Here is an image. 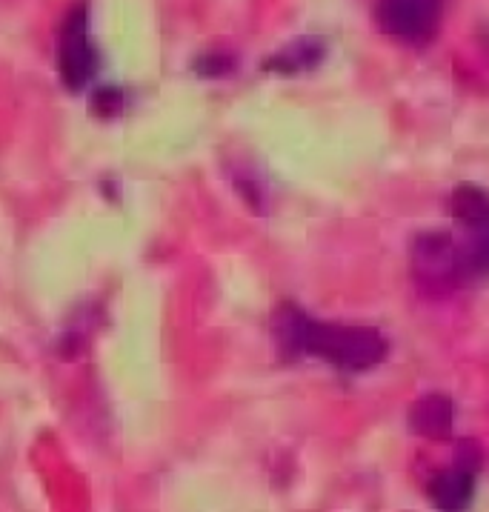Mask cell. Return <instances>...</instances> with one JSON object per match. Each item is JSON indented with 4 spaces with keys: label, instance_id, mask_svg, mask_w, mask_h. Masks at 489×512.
<instances>
[{
    "label": "cell",
    "instance_id": "obj_1",
    "mask_svg": "<svg viewBox=\"0 0 489 512\" xmlns=\"http://www.w3.org/2000/svg\"><path fill=\"white\" fill-rule=\"evenodd\" d=\"M275 335L286 352L315 355L344 372H364L387 358V338L372 327L324 324L298 307L286 304L275 315Z\"/></svg>",
    "mask_w": 489,
    "mask_h": 512
},
{
    "label": "cell",
    "instance_id": "obj_2",
    "mask_svg": "<svg viewBox=\"0 0 489 512\" xmlns=\"http://www.w3.org/2000/svg\"><path fill=\"white\" fill-rule=\"evenodd\" d=\"M449 206L467 232L464 244H458L467 278L489 275V192L475 184L455 186Z\"/></svg>",
    "mask_w": 489,
    "mask_h": 512
},
{
    "label": "cell",
    "instance_id": "obj_3",
    "mask_svg": "<svg viewBox=\"0 0 489 512\" xmlns=\"http://www.w3.org/2000/svg\"><path fill=\"white\" fill-rule=\"evenodd\" d=\"M412 269H415L418 284L435 295H447L449 289L467 281L458 241L447 232H424L415 238Z\"/></svg>",
    "mask_w": 489,
    "mask_h": 512
},
{
    "label": "cell",
    "instance_id": "obj_4",
    "mask_svg": "<svg viewBox=\"0 0 489 512\" xmlns=\"http://www.w3.org/2000/svg\"><path fill=\"white\" fill-rule=\"evenodd\" d=\"M444 0H378V26L389 38L407 43H427L438 21Z\"/></svg>",
    "mask_w": 489,
    "mask_h": 512
},
{
    "label": "cell",
    "instance_id": "obj_5",
    "mask_svg": "<svg viewBox=\"0 0 489 512\" xmlns=\"http://www.w3.org/2000/svg\"><path fill=\"white\" fill-rule=\"evenodd\" d=\"M95 72V52L89 43V18L83 9H75L63 26L61 38V75L69 89H81Z\"/></svg>",
    "mask_w": 489,
    "mask_h": 512
},
{
    "label": "cell",
    "instance_id": "obj_6",
    "mask_svg": "<svg viewBox=\"0 0 489 512\" xmlns=\"http://www.w3.org/2000/svg\"><path fill=\"white\" fill-rule=\"evenodd\" d=\"M452 421H455V410L452 401L441 392H429L421 401L412 404L409 410V427L415 435H424L432 441H441L452 432Z\"/></svg>",
    "mask_w": 489,
    "mask_h": 512
},
{
    "label": "cell",
    "instance_id": "obj_7",
    "mask_svg": "<svg viewBox=\"0 0 489 512\" xmlns=\"http://www.w3.org/2000/svg\"><path fill=\"white\" fill-rule=\"evenodd\" d=\"M429 498L441 512H464L475 492V472L464 467H452L447 472H438L429 481Z\"/></svg>",
    "mask_w": 489,
    "mask_h": 512
},
{
    "label": "cell",
    "instance_id": "obj_8",
    "mask_svg": "<svg viewBox=\"0 0 489 512\" xmlns=\"http://www.w3.org/2000/svg\"><path fill=\"white\" fill-rule=\"evenodd\" d=\"M326 49L324 43L318 38H298L289 46H284L281 52H275L269 61H266V69L278 72V75H298V72H309L315 69L318 63L324 61Z\"/></svg>",
    "mask_w": 489,
    "mask_h": 512
}]
</instances>
